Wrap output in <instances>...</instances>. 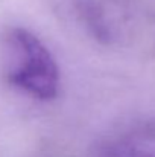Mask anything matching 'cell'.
Returning a JSON list of instances; mask_svg holds the SVG:
<instances>
[{
    "mask_svg": "<svg viewBox=\"0 0 155 157\" xmlns=\"http://www.w3.org/2000/svg\"><path fill=\"white\" fill-rule=\"evenodd\" d=\"M0 70L24 95L52 101L59 93V67L47 46L29 29L12 26L0 35Z\"/></svg>",
    "mask_w": 155,
    "mask_h": 157,
    "instance_id": "obj_1",
    "label": "cell"
},
{
    "mask_svg": "<svg viewBox=\"0 0 155 157\" xmlns=\"http://www.w3.org/2000/svg\"><path fill=\"white\" fill-rule=\"evenodd\" d=\"M99 157H155V121L143 122L102 142Z\"/></svg>",
    "mask_w": 155,
    "mask_h": 157,
    "instance_id": "obj_2",
    "label": "cell"
}]
</instances>
